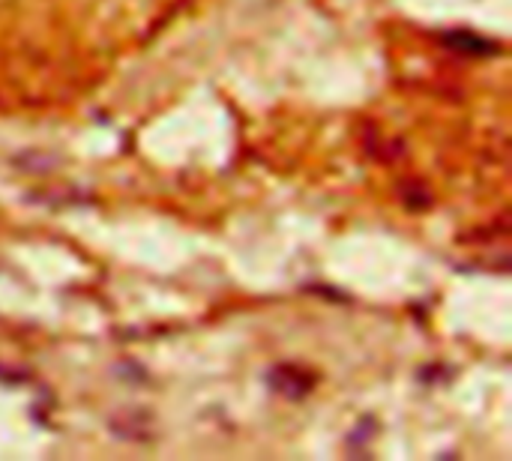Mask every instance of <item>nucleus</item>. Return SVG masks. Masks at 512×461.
I'll use <instances>...</instances> for the list:
<instances>
[{"mask_svg": "<svg viewBox=\"0 0 512 461\" xmlns=\"http://www.w3.org/2000/svg\"><path fill=\"white\" fill-rule=\"evenodd\" d=\"M447 42H450L456 51H462V54H480V57H486V54H495V51H498L495 42L480 39V36H471V33H450Z\"/></svg>", "mask_w": 512, "mask_h": 461, "instance_id": "f257e3e1", "label": "nucleus"}]
</instances>
